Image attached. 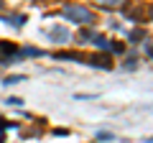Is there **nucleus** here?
Wrapping results in <instances>:
<instances>
[{
  "label": "nucleus",
  "mask_w": 153,
  "mask_h": 143,
  "mask_svg": "<svg viewBox=\"0 0 153 143\" xmlns=\"http://www.w3.org/2000/svg\"><path fill=\"white\" fill-rule=\"evenodd\" d=\"M82 61H89V64L97 66V69H112V59H110L107 54H92V56H84Z\"/></svg>",
  "instance_id": "3"
},
{
  "label": "nucleus",
  "mask_w": 153,
  "mask_h": 143,
  "mask_svg": "<svg viewBox=\"0 0 153 143\" xmlns=\"http://www.w3.org/2000/svg\"><path fill=\"white\" fill-rule=\"evenodd\" d=\"M107 51H112V54H123V51H125V44H123V41H110Z\"/></svg>",
  "instance_id": "8"
},
{
  "label": "nucleus",
  "mask_w": 153,
  "mask_h": 143,
  "mask_svg": "<svg viewBox=\"0 0 153 143\" xmlns=\"http://www.w3.org/2000/svg\"><path fill=\"white\" fill-rule=\"evenodd\" d=\"M18 56H21V49L13 41H0V64H10Z\"/></svg>",
  "instance_id": "2"
},
{
  "label": "nucleus",
  "mask_w": 153,
  "mask_h": 143,
  "mask_svg": "<svg viewBox=\"0 0 153 143\" xmlns=\"http://www.w3.org/2000/svg\"><path fill=\"white\" fill-rule=\"evenodd\" d=\"M61 16L69 18L71 23H79V26H92L97 21V16L87 5H82V3H66V5H61Z\"/></svg>",
  "instance_id": "1"
},
{
  "label": "nucleus",
  "mask_w": 153,
  "mask_h": 143,
  "mask_svg": "<svg viewBox=\"0 0 153 143\" xmlns=\"http://www.w3.org/2000/svg\"><path fill=\"white\" fill-rule=\"evenodd\" d=\"M8 105H13V107H18V105H23V100H21V97H10V100H8Z\"/></svg>",
  "instance_id": "12"
},
{
  "label": "nucleus",
  "mask_w": 153,
  "mask_h": 143,
  "mask_svg": "<svg viewBox=\"0 0 153 143\" xmlns=\"http://www.w3.org/2000/svg\"><path fill=\"white\" fill-rule=\"evenodd\" d=\"M26 54V56H41V51L38 49H26V51H21V56Z\"/></svg>",
  "instance_id": "11"
},
{
  "label": "nucleus",
  "mask_w": 153,
  "mask_h": 143,
  "mask_svg": "<svg viewBox=\"0 0 153 143\" xmlns=\"http://www.w3.org/2000/svg\"><path fill=\"white\" fill-rule=\"evenodd\" d=\"M23 79H26L23 74H10V77H5V79H3V84H5V87H10V84H18V82H23Z\"/></svg>",
  "instance_id": "9"
},
{
  "label": "nucleus",
  "mask_w": 153,
  "mask_h": 143,
  "mask_svg": "<svg viewBox=\"0 0 153 143\" xmlns=\"http://www.w3.org/2000/svg\"><path fill=\"white\" fill-rule=\"evenodd\" d=\"M89 41H92L97 49H105V51H107V46H110V41L105 39V36H100V33H92V36H89Z\"/></svg>",
  "instance_id": "5"
},
{
  "label": "nucleus",
  "mask_w": 153,
  "mask_h": 143,
  "mask_svg": "<svg viewBox=\"0 0 153 143\" xmlns=\"http://www.w3.org/2000/svg\"><path fill=\"white\" fill-rule=\"evenodd\" d=\"M100 8H120V5H125V0H94Z\"/></svg>",
  "instance_id": "7"
},
{
  "label": "nucleus",
  "mask_w": 153,
  "mask_h": 143,
  "mask_svg": "<svg viewBox=\"0 0 153 143\" xmlns=\"http://www.w3.org/2000/svg\"><path fill=\"white\" fill-rule=\"evenodd\" d=\"M3 21H8L13 28H23V23H26V16H5Z\"/></svg>",
  "instance_id": "6"
},
{
  "label": "nucleus",
  "mask_w": 153,
  "mask_h": 143,
  "mask_svg": "<svg viewBox=\"0 0 153 143\" xmlns=\"http://www.w3.org/2000/svg\"><path fill=\"white\" fill-rule=\"evenodd\" d=\"M140 39H143V31H140V28H135V31L130 33V41H140Z\"/></svg>",
  "instance_id": "10"
},
{
  "label": "nucleus",
  "mask_w": 153,
  "mask_h": 143,
  "mask_svg": "<svg viewBox=\"0 0 153 143\" xmlns=\"http://www.w3.org/2000/svg\"><path fill=\"white\" fill-rule=\"evenodd\" d=\"M49 36H51L54 41H69V31H66V28H61V26L51 28V31H49Z\"/></svg>",
  "instance_id": "4"
}]
</instances>
